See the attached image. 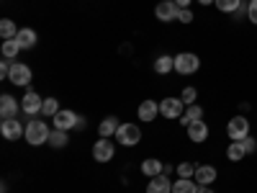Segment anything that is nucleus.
Masks as SVG:
<instances>
[{"label": "nucleus", "mask_w": 257, "mask_h": 193, "mask_svg": "<svg viewBox=\"0 0 257 193\" xmlns=\"http://www.w3.org/2000/svg\"><path fill=\"white\" fill-rule=\"evenodd\" d=\"M49 129H47V124L44 121H39V119H31L29 124H26V142L29 144H34V147H39V144H47L49 142Z\"/></svg>", "instance_id": "f257e3e1"}, {"label": "nucleus", "mask_w": 257, "mask_h": 193, "mask_svg": "<svg viewBox=\"0 0 257 193\" xmlns=\"http://www.w3.org/2000/svg\"><path fill=\"white\" fill-rule=\"evenodd\" d=\"M201 70V57H196L193 52H183L175 57V72L180 75H193Z\"/></svg>", "instance_id": "f03ea898"}, {"label": "nucleus", "mask_w": 257, "mask_h": 193, "mask_svg": "<svg viewBox=\"0 0 257 193\" xmlns=\"http://www.w3.org/2000/svg\"><path fill=\"white\" fill-rule=\"evenodd\" d=\"M226 134H229L231 142H242L244 137H249V121H247L244 116H234V119H229Z\"/></svg>", "instance_id": "7ed1b4c3"}, {"label": "nucleus", "mask_w": 257, "mask_h": 193, "mask_svg": "<svg viewBox=\"0 0 257 193\" xmlns=\"http://www.w3.org/2000/svg\"><path fill=\"white\" fill-rule=\"evenodd\" d=\"M116 139H118V144H123V147H134V144H139L142 132H139L137 124H121L118 132H116Z\"/></svg>", "instance_id": "20e7f679"}, {"label": "nucleus", "mask_w": 257, "mask_h": 193, "mask_svg": "<svg viewBox=\"0 0 257 193\" xmlns=\"http://www.w3.org/2000/svg\"><path fill=\"white\" fill-rule=\"evenodd\" d=\"M160 114L165 119H180L185 114V103L180 98H165L160 101Z\"/></svg>", "instance_id": "39448f33"}, {"label": "nucleus", "mask_w": 257, "mask_h": 193, "mask_svg": "<svg viewBox=\"0 0 257 193\" xmlns=\"http://www.w3.org/2000/svg\"><path fill=\"white\" fill-rule=\"evenodd\" d=\"M113 152H116L113 142H111V139H105V137H100V139L93 144V160H98V162H108V160H113Z\"/></svg>", "instance_id": "423d86ee"}, {"label": "nucleus", "mask_w": 257, "mask_h": 193, "mask_svg": "<svg viewBox=\"0 0 257 193\" xmlns=\"http://www.w3.org/2000/svg\"><path fill=\"white\" fill-rule=\"evenodd\" d=\"M41 109H44V98H39L34 90H29L24 98H21V111L24 114L36 116V114H41Z\"/></svg>", "instance_id": "0eeeda50"}, {"label": "nucleus", "mask_w": 257, "mask_h": 193, "mask_svg": "<svg viewBox=\"0 0 257 193\" xmlns=\"http://www.w3.org/2000/svg\"><path fill=\"white\" fill-rule=\"evenodd\" d=\"M0 134H3L6 139H11V142H16V139H21V134H26V129L21 126L18 119H3V124H0Z\"/></svg>", "instance_id": "6e6552de"}, {"label": "nucleus", "mask_w": 257, "mask_h": 193, "mask_svg": "<svg viewBox=\"0 0 257 193\" xmlns=\"http://www.w3.org/2000/svg\"><path fill=\"white\" fill-rule=\"evenodd\" d=\"M8 80L13 85H29L31 82V67H29V64H21V62H13Z\"/></svg>", "instance_id": "1a4fd4ad"}, {"label": "nucleus", "mask_w": 257, "mask_h": 193, "mask_svg": "<svg viewBox=\"0 0 257 193\" xmlns=\"http://www.w3.org/2000/svg\"><path fill=\"white\" fill-rule=\"evenodd\" d=\"M178 13H180V8L173 3V0H162V3H157V8H155V16L160 18V21H175L178 18Z\"/></svg>", "instance_id": "9d476101"}, {"label": "nucleus", "mask_w": 257, "mask_h": 193, "mask_svg": "<svg viewBox=\"0 0 257 193\" xmlns=\"http://www.w3.org/2000/svg\"><path fill=\"white\" fill-rule=\"evenodd\" d=\"M77 121H80V116H75L72 111H59L57 116H54V129H62V132H70V129H77Z\"/></svg>", "instance_id": "9b49d317"}, {"label": "nucleus", "mask_w": 257, "mask_h": 193, "mask_svg": "<svg viewBox=\"0 0 257 193\" xmlns=\"http://www.w3.org/2000/svg\"><path fill=\"white\" fill-rule=\"evenodd\" d=\"M188 139H190V142H196V144H201V142L208 139V126H206L203 119L193 121V124L188 126Z\"/></svg>", "instance_id": "f8f14e48"}, {"label": "nucleus", "mask_w": 257, "mask_h": 193, "mask_svg": "<svg viewBox=\"0 0 257 193\" xmlns=\"http://www.w3.org/2000/svg\"><path fill=\"white\" fill-rule=\"evenodd\" d=\"M193 180H198V185H211L213 180H216V167L213 165H196Z\"/></svg>", "instance_id": "ddd939ff"}, {"label": "nucleus", "mask_w": 257, "mask_h": 193, "mask_svg": "<svg viewBox=\"0 0 257 193\" xmlns=\"http://www.w3.org/2000/svg\"><path fill=\"white\" fill-rule=\"evenodd\" d=\"M0 116L3 119H18V103L13 95H0Z\"/></svg>", "instance_id": "4468645a"}, {"label": "nucleus", "mask_w": 257, "mask_h": 193, "mask_svg": "<svg viewBox=\"0 0 257 193\" xmlns=\"http://www.w3.org/2000/svg\"><path fill=\"white\" fill-rule=\"evenodd\" d=\"M147 193H173V180H167V175H157L149 180Z\"/></svg>", "instance_id": "2eb2a0df"}, {"label": "nucleus", "mask_w": 257, "mask_h": 193, "mask_svg": "<svg viewBox=\"0 0 257 193\" xmlns=\"http://www.w3.org/2000/svg\"><path fill=\"white\" fill-rule=\"evenodd\" d=\"M137 114H139V121H155L157 114H160V106L155 101H144V103H139Z\"/></svg>", "instance_id": "dca6fc26"}, {"label": "nucleus", "mask_w": 257, "mask_h": 193, "mask_svg": "<svg viewBox=\"0 0 257 193\" xmlns=\"http://www.w3.org/2000/svg\"><path fill=\"white\" fill-rule=\"evenodd\" d=\"M118 119L116 116H105L103 121H100V126H98V134L100 137H105V139H108V137H116V132H118Z\"/></svg>", "instance_id": "f3484780"}, {"label": "nucleus", "mask_w": 257, "mask_h": 193, "mask_svg": "<svg viewBox=\"0 0 257 193\" xmlns=\"http://www.w3.org/2000/svg\"><path fill=\"white\" fill-rule=\"evenodd\" d=\"M16 41L21 44V49H34L36 47V31L34 29H18Z\"/></svg>", "instance_id": "a211bd4d"}, {"label": "nucleus", "mask_w": 257, "mask_h": 193, "mask_svg": "<svg viewBox=\"0 0 257 193\" xmlns=\"http://www.w3.org/2000/svg\"><path fill=\"white\" fill-rule=\"evenodd\" d=\"M142 173L147 175V178H157V175H162L165 173V165H162V160H144L142 162Z\"/></svg>", "instance_id": "6ab92c4d"}, {"label": "nucleus", "mask_w": 257, "mask_h": 193, "mask_svg": "<svg viewBox=\"0 0 257 193\" xmlns=\"http://www.w3.org/2000/svg\"><path fill=\"white\" fill-rule=\"evenodd\" d=\"M198 119H203V109H201V106H196V103H193V106H185V114L180 116V124L188 129L193 121H198Z\"/></svg>", "instance_id": "aec40b11"}, {"label": "nucleus", "mask_w": 257, "mask_h": 193, "mask_svg": "<svg viewBox=\"0 0 257 193\" xmlns=\"http://www.w3.org/2000/svg\"><path fill=\"white\" fill-rule=\"evenodd\" d=\"M155 70L160 75H167V72H173L175 70V57H167V54H160L155 59Z\"/></svg>", "instance_id": "412c9836"}, {"label": "nucleus", "mask_w": 257, "mask_h": 193, "mask_svg": "<svg viewBox=\"0 0 257 193\" xmlns=\"http://www.w3.org/2000/svg\"><path fill=\"white\" fill-rule=\"evenodd\" d=\"M244 155H247V149H244L242 142H231V144L226 147V157H229L231 162H242Z\"/></svg>", "instance_id": "4be33fe9"}, {"label": "nucleus", "mask_w": 257, "mask_h": 193, "mask_svg": "<svg viewBox=\"0 0 257 193\" xmlns=\"http://www.w3.org/2000/svg\"><path fill=\"white\" fill-rule=\"evenodd\" d=\"M173 193H198V183H193L190 178H180L173 183Z\"/></svg>", "instance_id": "5701e85b"}, {"label": "nucleus", "mask_w": 257, "mask_h": 193, "mask_svg": "<svg viewBox=\"0 0 257 193\" xmlns=\"http://www.w3.org/2000/svg\"><path fill=\"white\" fill-rule=\"evenodd\" d=\"M67 132H62V129H54V132L49 134V142L47 144H52L54 149H62V147H67Z\"/></svg>", "instance_id": "b1692460"}, {"label": "nucleus", "mask_w": 257, "mask_h": 193, "mask_svg": "<svg viewBox=\"0 0 257 193\" xmlns=\"http://www.w3.org/2000/svg\"><path fill=\"white\" fill-rule=\"evenodd\" d=\"M18 52H21V44L16 39H8V41H3V59H16L18 57Z\"/></svg>", "instance_id": "393cba45"}, {"label": "nucleus", "mask_w": 257, "mask_h": 193, "mask_svg": "<svg viewBox=\"0 0 257 193\" xmlns=\"http://www.w3.org/2000/svg\"><path fill=\"white\" fill-rule=\"evenodd\" d=\"M213 6H216L221 13H237L242 8V0H216Z\"/></svg>", "instance_id": "a878e982"}, {"label": "nucleus", "mask_w": 257, "mask_h": 193, "mask_svg": "<svg viewBox=\"0 0 257 193\" xmlns=\"http://www.w3.org/2000/svg\"><path fill=\"white\" fill-rule=\"evenodd\" d=\"M0 34H3L6 41H8V39H16L18 29H16V24H13L11 18H3V21H0Z\"/></svg>", "instance_id": "bb28decb"}, {"label": "nucleus", "mask_w": 257, "mask_h": 193, "mask_svg": "<svg viewBox=\"0 0 257 193\" xmlns=\"http://www.w3.org/2000/svg\"><path fill=\"white\" fill-rule=\"evenodd\" d=\"M59 111H62V109H59L57 98H44V109H41V114H44V116H49V119H54Z\"/></svg>", "instance_id": "cd10ccee"}, {"label": "nucleus", "mask_w": 257, "mask_h": 193, "mask_svg": "<svg viewBox=\"0 0 257 193\" xmlns=\"http://www.w3.org/2000/svg\"><path fill=\"white\" fill-rule=\"evenodd\" d=\"M175 170H178L180 178H193V175H196V165H193V162H180Z\"/></svg>", "instance_id": "c85d7f7f"}, {"label": "nucleus", "mask_w": 257, "mask_h": 193, "mask_svg": "<svg viewBox=\"0 0 257 193\" xmlns=\"http://www.w3.org/2000/svg\"><path fill=\"white\" fill-rule=\"evenodd\" d=\"M196 98H198V90H196V88H185L183 95H180V101H183L185 106H193V103H196Z\"/></svg>", "instance_id": "c756f323"}, {"label": "nucleus", "mask_w": 257, "mask_h": 193, "mask_svg": "<svg viewBox=\"0 0 257 193\" xmlns=\"http://www.w3.org/2000/svg\"><path fill=\"white\" fill-rule=\"evenodd\" d=\"M178 18L183 21V24H193V18H196V16H193V11H190V8H180Z\"/></svg>", "instance_id": "7c9ffc66"}, {"label": "nucleus", "mask_w": 257, "mask_h": 193, "mask_svg": "<svg viewBox=\"0 0 257 193\" xmlns=\"http://www.w3.org/2000/svg\"><path fill=\"white\" fill-rule=\"evenodd\" d=\"M247 16H249V21L257 26V0H249V6H247Z\"/></svg>", "instance_id": "2f4dec72"}, {"label": "nucleus", "mask_w": 257, "mask_h": 193, "mask_svg": "<svg viewBox=\"0 0 257 193\" xmlns=\"http://www.w3.org/2000/svg\"><path fill=\"white\" fill-rule=\"evenodd\" d=\"M242 144H244V149H247V155L257 152V142H254L252 137H244V139H242Z\"/></svg>", "instance_id": "473e14b6"}, {"label": "nucleus", "mask_w": 257, "mask_h": 193, "mask_svg": "<svg viewBox=\"0 0 257 193\" xmlns=\"http://www.w3.org/2000/svg\"><path fill=\"white\" fill-rule=\"evenodd\" d=\"M173 3H175L178 8H188V6H190V0H173Z\"/></svg>", "instance_id": "72a5a7b5"}, {"label": "nucleus", "mask_w": 257, "mask_h": 193, "mask_svg": "<svg viewBox=\"0 0 257 193\" xmlns=\"http://www.w3.org/2000/svg\"><path fill=\"white\" fill-rule=\"evenodd\" d=\"M198 193H213V190H211L208 185H198Z\"/></svg>", "instance_id": "f704fd0d"}, {"label": "nucleus", "mask_w": 257, "mask_h": 193, "mask_svg": "<svg viewBox=\"0 0 257 193\" xmlns=\"http://www.w3.org/2000/svg\"><path fill=\"white\" fill-rule=\"evenodd\" d=\"M198 3H201V6H213L216 0H198Z\"/></svg>", "instance_id": "c9c22d12"}]
</instances>
